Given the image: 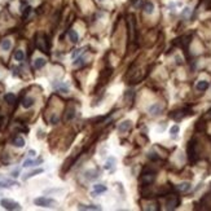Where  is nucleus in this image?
<instances>
[{
    "mask_svg": "<svg viewBox=\"0 0 211 211\" xmlns=\"http://www.w3.org/2000/svg\"><path fill=\"white\" fill-rule=\"evenodd\" d=\"M80 52H82V49H75V52H73V54H71V57H73V58H75V57L78 56V54L80 53Z\"/></svg>",
    "mask_w": 211,
    "mask_h": 211,
    "instance_id": "35",
    "label": "nucleus"
},
{
    "mask_svg": "<svg viewBox=\"0 0 211 211\" xmlns=\"http://www.w3.org/2000/svg\"><path fill=\"white\" fill-rule=\"evenodd\" d=\"M12 185H18L16 181H10V180H5V181H0V188H9Z\"/></svg>",
    "mask_w": 211,
    "mask_h": 211,
    "instance_id": "28",
    "label": "nucleus"
},
{
    "mask_svg": "<svg viewBox=\"0 0 211 211\" xmlns=\"http://www.w3.org/2000/svg\"><path fill=\"white\" fill-rule=\"evenodd\" d=\"M23 58H25L23 51H21V49H17V51L14 52V60L16 61H23Z\"/></svg>",
    "mask_w": 211,
    "mask_h": 211,
    "instance_id": "27",
    "label": "nucleus"
},
{
    "mask_svg": "<svg viewBox=\"0 0 211 211\" xmlns=\"http://www.w3.org/2000/svg\"><path fill=\"white\" fill-rule=\"evenodd\" d=\"M78 209H80V210H101V207L95 206V205H79Z\"/></svg>",
    "mask_w": 211,
    "mask_h": 211,
    "instance_id": "23",
    "label": "nucleus"
},
{
    "mask_svg": "<svg viewBox=\"0 0 211 211\" xmlns=\"http://www.w3.org/2000/svg\"><path fill=\"white\" fill-rule=\"evenodd\" d=\"M99 175H100V172H99V170H88L87 172H86V177H87L88 180H95V179H97L99 177Z\"/></svg>",
    "mask_w": 211,
    "mask_h": 211,
    "instance_id": "14",
    "label": "nucleus"
},
{
    "mask_svg": "<svg viewBox=\"0 0 211 211\" xmlns=\"http://www.w3.org/2000/svg\"><path fill=\"white\" fill-rule=\"evenodd\" d=\"M193 112L190 109H188V108H184V109H180V110H175V112H172L170 114V117L172 119H175V121H181L183 118H185V117L188 115H192Z\"/></svg>",
    "mask_w": 211,
    "mask_h": 211,
    "instance_id": "5",
    "label": "nucleus"
},
{
    "mask_svg": "<svg viewBox=\"0 0 211 211\" xmlns=\"http://www.w3.org/2000/svg\"><path fill=\"white\" fill-rule=\"evenodd\" d=\"M101 1H102V0H101Z\"/></svg>",
    "mask_w": 211,
    "mask_h": 211,
    "instance_id": "39",
    "label": "nucleus"
},
{
    "mask_svg": "<svg viewBox=\"0 0 211 211\" xmlns=\"http://www.w3.org/2000/svg\"><path fill=\"white\" fill-rule=\"evenodd\" d=\"M144 12L148 13V14H152L154 12V4L152 1H146L144 4Z\"/></svg>",
    "mask_w": 211,
    "mask_h": 211,
    "instance_id": "20",
    "label": "nucleus"
},
{
    "mask_svg": "<svg viewBox=\"0 0 211 211\" xmlns=\"http://www.w3.org/2000/svg\"><path fill=\"white\" fill-rule=\"evenodd\" d=\"M83 60H84L83 57H79V58H78V60L75 61V62H74V65H80V63L83 62Z\"/></svg>",
    "mask_w": 211,
    "mask_h": 211,
    "instance_id": "36",
    "label": "nucleus"
},
{
    "mask_svg": "<svg viewBox=\"0 0 211 211\" xmlns=\"http://www.w3.org/2000/svg\"><path fill=\"white\" fill-rule=\"evenodd\" d=\"M4 100L8 102V104H13V102L16 101V96L13 95V93H7V95L4 96Z\"/></svg>",
    "mask_w": 211,
    "mask_h": 211,
    "instance_id": "30",
    "label": "nucleus"
},
{
    "mask_svg": "<svg viewBox=\"0 0 211 211\" xmlns=\"http://www.w3.org/2000/svg\"><path fill=\"white\" fill-rule=\"evenodd\" d=\"M34 203L40 207H54L57 202L52 198H47V197H39V198L34 199Z\"/></svg>",
    "mask_w": 211,
    "mask_h": 211,
    "instance_id": "4",
    "label": "nucleus"
},
{
    "mask_svg": "<svg viewBox=\"0 0 211 211\" xmlns=\"http://www.w3.org/2000/svg\"><path fill=\"white\" fill-rule=\"evenodd\" d=\"M37 48L41 52H48V44H47V37L44 34H39L37 37Z\"/></svg>",
    "mask_w": 211,
    "mask_h": 211,
    "instance_id": "7",
    "label": "nucleus"
},
{
    "mask_svg": "<svg viewBox=\"0 0 211 211\" xmlns=\"http://www.w3.org/2000/svg\"><path fill=\"white\" fill-rule=\"evenodd\" d=\"M74 115H75V106H74V105L71 104L70 106L68 108V110H66L65 119H66V121H70V119L74 118Z\"/></svg>",
    "mask_w": 211,
    "mask_h": 211,
    "instance_id": "12",
    "label": "nucleus"
},
{
    "mask_svg": "<svg viewBox=\"0 0 211 211\" xmlns=\"http://www.w3.org/2000/svg\"><path fill=\"white\" fill-rule=\"evenodd\" d=\"M135 25H136L135 17H134L132 14H130L128 17H127V29H128V39H130L131 41H135V40H136Z\"/></svg>",
    "mask_w": 211,
    "mask_h": 211,
    "instance_id": "3",
    "label": "nucleus"
},
{
    "mask_svg": "<svg viewBox=\"0 0 211 211\" xmlns=\"http://www.w3.org/2000/svg\"><path fill=\"white\" fill-rule=\"evenodd\" d=\"M131 123H132V122L128 121V119H127V121H124V122H122V123L119 124V128H118L119 132H122V134H123V132H127L130 128H131Z\"/></svg>",
    "mask_w": 211,
    "mask_h": 211,
    "instance_id": "11",
    "label": "nucleus"
},
{
    "mask_svg": "<svg viewBox=\"0 0 211 211\" xmlns=\"http://www.w3.org/2000/svg\"><path fill=\"white\" fill-rule=\"evenodd\" d=\"M114 163H115V158L114 157H110L109 159L106 161V163H105V168L106 170H114Z\"/></svg>",
    "mask_w": 211,
    "mask_h": 211,
    "instance_id": "21",
    "label": "nucleus"
},
{
    "mask_svg": "<svg viewBox=\"0 0 211 211\" xmlns=\"http://www.w3.org/2000/svg\"><path fill=\"white\" fill-rule=\"evenodd\" d=\"M155 179V172L152 170H148V168H144V172L141 174L140 181L143 185H150L154 181Z\"/></svg>",
    "mask_w": 211,
    "mask_h": 211,
    "instance_id": "2",
    "label": "nucleus"
},
{
    "mask_svg": "<svg viewBox=\"0 0 211 211\" xmlns=\"http://www.w3.org/2000/svg\"><path fill=\"white\" fill-rule=\"evenodd\" d=\"M13 145L17 146V148H23V146H25V139L21 137V136L14 137V139H13Z\"/></svg>",
    "mask_w": 211,
    "mask_h": 211,
    "instance_id": "19",
    "label": "nucleus"
},
{
    "mask_svg": "<svg viewBox=\"0 0 211 211\" xmlns=\"http://www.w3.org/2000/svg\"><path fill=\"white\" fill-rule=\"evenodd\" d=\"M187 154H188V158H189V161L192 163H194L197 159H198V152H197V141H196V139H192V140L188 143Z\"/></svg>",
    "mask_w": 211,
    "mask_h": 211,
    "instance_id": "1",
    "label": "nucleus"
},
{
    "mask_svg": "<svg viewBox=\"0 0 211 211\" xmlns=\"http://www.w3.org/2000/svg\"><path fill=\"white\" fill-rule=\"evenodd\" d=\"M18 174H19V171H18V170H16V171H13V172H12V176H13V177H17V176H18Z\"/></svg>",
    "mask_w": 211,
    "mask_h": 211,
    "instance_id": "37",
    "label": "nucleus"
},
{
    "mask_svg": "<svg viewBox=\"0 0 211 211\" xmlns=\"http://www.w3.org/2000/svg\"><path fill=\"white\" fill-rule=\"evenodd\" d=\"M104 192H106V187H105V185H102V184H96V185H93V193H92L93 197H96V194L104 193Z\"/></svg>",
    "mask_w": 211,
    "mask_h": 211,
    "instance_id": "13",
    "label": "nucleus"
},
{
    "mask_svg": "<svg viewBox=\"0 0 211 211\" xmlns=\"http://www.w3.org/2000/svg\"><path fill=\"white\" fill-rule=\"evenodd\" d=\"M196 88L198 91H206L209 88V82L207 80H199V82H197Z\"/></svg>",
    "mask_w": 211,
    "mask_h": 211,
    "instance_id": "18",
    "label": "nucleus"
},
{
    "mask_svg": "<svg viewBox=\"0 0 211 211\" xmlns=\"http://www.w3.org/2000/svg\"><path fill=\"white\" fill-rule=\"evenodd\" d=\"M150 159H153V161H157V159H159V157H158L155 153H149V155H148Z\"/></svg>",
    "mask_w": 211,
    "mask_h": 211,
    "instance_id": "33",
    "label": "nucleus"
},
{
    "mask_svg": "<svg viewBox=\"0 0 211 211\" xmlns=\"http://www.w3.org/2000/svg\"><path fill=\"white\" fill-rule=\"evenodd\" d=\"M143 79V75H141V71H137V74H136V75H134L131 78V80H130V83H139L140 82V80Z\"/></svg>",
    "mask_w": 211,
    "mask_h": 211,
    "instance_id": "29",
    "label": "nucleus"
},
{
    "mask_svg": "<svg viewBox=\"0 0 211 211\" xmlns=\"http://www.w3.org/2000/svg\"><path fill=\"white\" fill-rule=\"evenodd\" d=\"M190 188H192L190 183H181V184H179L176 187V189L180 190V192H183V193H185V192H188V190H190Z\"/></svg>",
    "mask_w": 211,
    "mask_h": 211,
    "instance_id": "17",
    "label": "nucleus"
},
{
    "mask_svg": "<svg viewBox=\"0 0 211 211\" xmlns=\"http://www.w3.org/2000/svg\"><path fill=\"white\" fill-rule=\"evenodd\" d=\"M196 130H197V131H199V132H202V131L205 130V122H203V119H201V121L197 122V124H196Z\"/></svg>",
    "mask_w": 211,
    "mask_h": 211,
    "instance_id": "32",
    "label": "nucleus"
},
{
    "mask_svg": "<svg viewBox=\"0 0 211 211\" xmlns=\"http://www.w3.org/2000/svg\"><path fill=\"white\" fill-rule=\"evenodd\" d=\"M180 205V198L175 194H168L166 198V209L167 210H175Z\"/></svg>",
    "mask_w": 211,
    "mask_h": 211,
    "instance_id": "6",
    "label": "nucleus"
},
{
    "mask_svg": "<svg viewBox=\"0 0 211 211\" xmlns=\"http://www.w3.org/2000/svg\"><path fill=\"white\" fill-rule=\"evenodd\" d=\"M41 172H43V168H38V170H35V171H31V172H29V174L25 175L23 180H27V179H30V177L35 176V175H38V174H41Z\"/></svg>",
    "mask_w": 211,
    "mask_h": 211,
    "instance_id": "26",
    "label": "nucleus"
},
{
    "mask_svg": "<svg viewBox=\"0 0 211 211\" xmlns=\"http://www.w3.org/2000/svg\"><path fill=\"white\" fill-rule=\"evenodd\" d=\"M41 158L40 159H38V161H31V159H26L23 162V167H30V166H37L38 163H41Z\"/></svg>",
    "mask_w": 211,
    "mask_h": 211,
    "instance_id": "25",
    "label": "nucleus"
},
{
    "mask_svg": "<svg viewBox=\"0 0 211 211\" xmlns=\"http://www.w3.org/2000/svg\"><path fill=\"white\" fill-rule=\"evenodd\" d=\"M35 154H37V152H35V150H30V152H29V155H30V157H34Z\"/></svg>",
    "mask_w": 211,
    "mask_h": 211,
    "instance_id": "38",
    "label": "nucleus"
},
{
    "mask_svg": "<svg viewBox=\"0 0 211 211\" xmlns=\"http://www.w3.org/2000/svg\"><path fill=\"white\" fill-rule=\"evenodd\" d=\"M190 39H192V35H184V37H181L179 39H175L174 44H175V46H179V47H181V48L187 49L188 44L190 43Z\"/></svg>",
    "mask_w": 211,
    "mask_h": 211,
    "instance_id": "9",
    "label": "nucleus"
},
{
    "mask_svg": "<svg viewBox=\"0 0 211 211\" xmlns=\"http://www.w3.org/2000/svg\"><path fill=\"white\" fill-rule=\"evenodd\" d=\"M179 131H180V128H179V126H176V124L171 127V130H170L171 137H176V136H177V134H179Z\"/></svg>",
    "mask_w": 211,
    "mask_h": 211,
    "instance_id": "31",
    "label": "nucleus"
},
{
    "mask_svg": "<svg viewBox=\"0 0 211 211\" xmlns=\"http://www.w3.org/2000/svg\"><path fill=\"white\" fill-rule=\"evenodd\" d=\"M44 65H46V60H44L43 57H39L34 61V68L35 69H41Z\"/></svg>",
    "mask_w": 211,
    "mask_h": 211,
    "instance_id": "22",
    "label": "nucleus"
},
{
    "mask_svg": "<svg viewBox=\"0 0 211 211\" xmlns=\"http://www.w3.org/2000/svg\"><path fill=\"white\" fill-rule=\"evenodd\" d=\"M68 37H69V40H70L71 43H77V41L79 40V35H78V32L75 30H69Z\"/></svg>",
    "mask_w": 211,
    "mask_h": 211,
    "instance_id": "15",
    "label": "nucleus"
},
{
    "mask_svg": "<svg viewBox=\"0 0 211 211\" xmlns=\"http://www.w3.org/2000/svg\"><path fill=\"white\" fill-rule=\"evenodd\" d=\"M190 13V8H184V10H183V16H189Z\"/></svg>",
    "mask_w": 211,
    "mask_h": 211,
    "instance_id": "34",
    "label": "nucleus"
},
{
    "mask_svg": "<svg viewBox=\"0 0 211 211\" xmlns=\"http://www.w3.org/2000/svg\"><path fill=\"white\" fill-rule=\"evenodd\" d=\"M161 112H162V105H161L159 102H155V104H153L150 108H149V113H150L152 115H158Z\"/></svg>",
    "mask_w": 211,
    "mask_h": 211,
    "instance_id": "10",
    "label": "nucleus"
},
{
    "mask_svg": "<svg viewBox=\"0 0 211 211\" xmlns=\"http://www.w3.org/2000/svg\"><path fill=\"white\" fill-rule=\"evenodd\" d=\"M10 47H12V41H10L9 39H4V40L1 41V49L3 51H9Z\"/></svg>",
    "mask_w": 211,
    "mask_h": 211,
    "instance_id": "24",
    "label": "nucleus"
},
{
    "mask_svg": "<svg viewBox=\"0 0 211 211\" xmlns=\"http://www.w3.org/2000/svg\"><path fill=\"white\" fill-rule=\"evenodd\" d=\"M0 205L7 210H21V206H19L18 202H14V201L8 199V198H3L1 201H0Z\"/></svg>",
    "mask_w": 211,
    "mask_h": 211,
    "instance_id": "8",
    "label": "nucleus"
},
{
    "mask_svg": "<svg viewBox=\"0 0 211 211\" xmlns=\"http://www.w3.org/2000/svg\"><path fill=\"white\" fill-rule=\"evenodd\" d=\"M35 100L32 99V97H25L23 100H22V106L25 108V109H29V108H31L32 105H34Z\"/></svg>",
    "mask_w": 211,
    "mask_h": 211,
    "instance_id": "16",
    "label": "nucleus"
}]
</instances>
